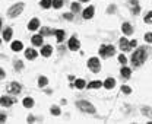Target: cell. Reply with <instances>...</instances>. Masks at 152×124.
<instances>
[{
	"label": "cell",
	"instance_id": "19",
	"mask_svg": "<svg viewBox=\"0 0 152 124\" xmlns=\"http://www.w3.org/2000/svg\"><path fill=\"white\" fill-rule=\"evenodd\" d=\"M102 86V83L100 82V80H97V82H91L89 85H88V88H91V89H98V88H101Z\"/></svg>",
	"mask_w": 152,
	"mask_h": 124
},
{
	"label": "cell",
	"instance_id": "7",
	"mask_svg": "<svg viewBox=\"0 0 152 124\" xmlns=\"http://www.w3.org/2000/svg\"><path fill=\"white\" fill-rule=\"evenodd\" d=\"M69 48H70V50H73V51L79 50V41H78L75 37H72V38H70V41H69Z\"/></svg>",
	"mask_w": 152,
	"mask_h": 124
},
{
	"label": "cell",
	"instance_id": "35",
	"mask_svg": "<svg viewBox=\"0 0 152 124\" xmlns=\"http://www.w3.org/2000/svg\"><path fill=\"white\" fill-rule=\"evenodd\" d=\"M64 18H66L67 20H70L72 19V13H66V15H64Z\"/></svg>",
	"mask_w": 152,
	"mask_h": 124
},
{
	"label": "cell",
	"instance_id": "12",
	"mask_svg": "<svg viewBox=\"0 0 152 124\" xmlns=\"http://www.w3.org/2000/svg\"><path fill=\"white\" fill-rule=\"evenodd\" d=\"M51 51H53V50H51V47H50V45H46L44 48H42V50H41V54H42V56H44V57H50Z\"/></svg>",
	"mask_w": 152,
	"mask_h": 124
},
{
	"label": "cell",
	"instance_id": "25",
	"mask_svg": "<svg viewBox=\"0 0 152 124\" xmlns=\"http://www.w3.org/2000/svg\"><path fill=\"white\" fill-rule=\"evenodd\" d=\"M41 6L44 7V9L51 7V0H42V2H41Z\"/></svg>",
	"mask_w": 152,
	"mask_h": 124
},
{
	"label": "cell",
	"instance_id": "33",
	"mask_svg": "<svg viewBox=\"0 0 152 124\" xmlns=\"http://www.w3.org/2000/svg\"><path fill=\"white\" fill-rule=\"evenodd\" d=\"M136 47V41H129V48H133Z\"/></svg>",
	"mask_w": 152,
	"mask_h": 124
},
{
	"label": "cell",
	"instance_id": "14",
	"mask_svg": "<svg viewBox=\"0 0 152 124\" xmlns=\"http://www.w3.org/2000/svg\"><path fill=\"white\" fill-rule=\"evenodd\" d=\"M38 25H40L38 19H32V20L29 22V25H28V28H29V31H35V29L38 28Z\"/></svg>",
	"mask_w": 152,
	"mask_h": 124
},
{
	"label": "cell",
	"instance_id": "40",
	"mask_svg": "<svg viewBox=\"0 0 152 124\" xmlns=\"http://www.w3.org/2000/svg\"><path fill=\"white\" fill-rule=\"evenodd\" d=\"M0 28H2V20H0Z\"/></svg>",
	"mask_w": 152,
	"mask_h": 124
},
{
	"label": "cell",
	"instance_id": "21",
	"mask_svg": "<svg viewBox=\"0 0 152 124\" xmlns=\"http://www.w3.org/2000/svg\"><path fill=\"white\" fill-rule=\"evenodd\" d=\"M63 5V0H51V6H54L56 9H60Z\"/></svg>",
	"mask_w": 152,
	"mask_h": 124
},
{
	"label": "cell",
	"instance_id": "30",
	"mask_svg": "<svg viewBox=\"0 0 152 124\" xmlns=\"http://www.w3.org/2000/svg\"><path fill=\"white\" fill-rule=\"evenodd\" d=\"M151 18H152V13H151V12H149V13H148V15H146V18H145V22H146V23H151V20H152V19H151Z\"/></svg>",
	"mask_w": 152,
	"mask_h": 124
},
{
	"label": "cell",
	"instance_id": "29",
	"mask_svg": "<svg viewBox=\"0 0 152 124\" xmlns=\"http://www.w3.org/2000/svg\"><path fill=\"white\" fill-rule=\"evenodd\" d=\"M79 9H80V7H79L78 3H73V5H72V10H73V12H79Z\"/></svg>",
	"mask_w": 152,
	"mask_h": 124
},
{
	"label": "cell",
	"instance_id": "10",
	"mask_svg": "<svg viewBox=\"0 0 152 124\" xmlns=\"http://www.w3.org/2000/svg\"><path fill=\"white\" fill-rule=\"evenodd\" d=\"M37 56H38V53L35 51V50H32V48H28V50H27V53H25V57L29 59V60H34Z\"/></svg>",
	"mask_w": 152,
	"mask_h": 124
},
{
	"label": "cell",
	"instance_id": "16",
	"mask_svg": "<svg viewBox=\"0 0 152 124\" xmlns=\"http://www.w3.org/2000/svg\"><path fill=\"white\" fill-rule=\"evenodd\" d=\"M22 42H20V41H15L13 44H12V50H13V51H20V50H22Z\"/></svg>",
	"mask_w": 152,
	"mask_h": 124
},
{
	"label": "cell",
	"instance_id": "36",
	"mask_svg": "<svg viewBox=\"0 0 152 124\" xmlns=\"http://www.w3.org/2000/svg\"><path fill=\"white\" fill-rule=\"evenodd\" d=\"M20 67H22V61H18L16 63V69H20Z\"/></svg>",
	"mask_w": 152,
	"mask_h": 124
},
{
	"label": "cell",
	"instance_id": "37",
	"mask_svg": "<svg viewBox=\"0 0 152 124\" xmlns=\"http://www.w3.org/2000/svg\"><path fill=\"white\" fill-rule=\"evenodd\" d=\"M2 78H5V72L0 69V79H2Z\"/></svg>",
	"mask_w": 152,
	"mask_h": 124
},
{
	"label": "cell",
	"instance_id": "3",
	"mask_svg": "<svg viewBox=\"0 0 152 124\" xmlns=\"http://www.w3.org/2000/svg\"><path fill=\"white\" fill-rule=\"evenodd\" d=\"M114 47L113 45H108V47H105V45H102L101 48H100V53H101V56L102 57H110V56H114Z\"/></svg>",
	"mask_w": 152,
	"mask_h": 124
},
{
	"label": "cell",
	"instance_id": "4",
	"mask_svg": "<svg viewBox=\"0 0 152 124\" xmlns=\"http://www.w3.org/2000/svg\"><path fill=\"white\" fill-rule=\"evenodd\" d=\"M22 9H24V5H22V3L12 6V7L9 9V16H10V18H16L20 12H22Z\"/></svg>",
	"mask_w": 152,
	"mask_h": 124
},
{
	"label": "cell",
	"instance_id": "38",
	"mask_svg": "<svg viewBox=\"0 0 152 124\" xmlns=\"http://www.w3.org/2000/svg\"><path fill=\"white\" fill-rule=\"evenodd\" d=\"M5 120H6V115H3V114H2V115H0V123L5 121Z\"/></svg>",
	"mask_w": 152,
	"mask_h": 124
},
{
	"label": "cell",
	"instance_id": "31",
	"mask_svg": "<svg viewBox=\"0 0 152 124\" xmlns=\"http://www.w3.org/2000/svg\"><path fill=\"white\" fill-rule=\"evenodd\" d=\"M121 91H123L124 93H130V92H132V89H130L129 86H123V88H121Z\"/></svg>",
	"mask_w": 152,
	"mask_h": 124
},
{
	"label": "cell",
	"instance_id": "11",
	"mask_svg": "<svg viewBox=\"0 0 152 124\" xmlns=\"http://www.w3.org/2000/svg\"><path fill=\"white\" fill-rule=\"evenodd\" d=\"M121 29H123V32H124L126 35H130V34L133 32V29H132V25H130V23H123Z\"/></svg>",
	"mask_w": 152,
	"mask_h": 124
},
{
	"label": "cell",
	"instance_id": "34",
	"mask_svg": "<svg viewBox=\"0 0 152 124\" xmlns=\"http://www.w3.org/2000/svg\"><path fill=\"white\" fill-rule=\"evenodd\" d=\"M146 41H148V42H151V41H152V34H151V32H148V34H146Z\"/></svg>",
	"mask_w": 152,
	"mask_h": 124
},
{
	"label": "cell",
	"instance_id": "23",
	"mask_svg": "<svg viewBox=\"0 0 152 124\" xmlns=\"http://www.w3.org/2000/svg\"><path fill=\"white\" fill-rule=\"evenodd\" d=\"M75 86H76L78 89H83V88H85V80H82V79H78V80L75 82Z\"/></svg>",
	"mask_w": 152,
	"mask_h": 124
},
{
	"label": "cell",
	"instance_id": "20",
	"mask_svg": "<svg viewBox=\"0 0 152 124\" xmlns=\"http://www.w3.org/2000/svg\"><path fill=\"white\" fill-rule=\"evenodd\" d=\"M3 38H5L6 41H9V40L12 38V29H10V28H7V29L3 32Z\"/></svg>",
	"mask_w": 152,
	"mask_h": 124
},
{
	"label": "cell",
	"instance_id": "5",
	"mask_svg": "<svg viewBox=\"0 0 152 124\" xmlns=\"http://www.w3.org/2000/svg\"><path fill=\"white\" fill-rule=\"evenodd\" d=\"M88 67L92 70V72H100V60L97 59V57H92V59H89V61H88Z\"/></svg>",
	"mask_w": 152,
	"mask_h": 124
},
{
	"label": "cell",
	"instance_id": "18",
	"mask_svg": "<svg viewBox=\"0 0 152 124\" xmlns=\"http://www.w3.org/2000/svg\"><path fill=\"white\" fill-rule=\"evenodd\" d=\"M24 105H25L27 108H31V107L34 105V99H32V98H25V99H24Z\"/></svg>",
	"mask_w": 152,
	"mask_h": 124
},
{
	"label": "cell",
	"instance_id": "27",
	"mask_svg": "<svg viewBox=\"0 0 152 124\" xmlns=\"http://www.w3.org/2000/svg\"><path fill=\"white\" fill-rule=\"evenodd\" d=\"M51 112H53L54 115H60V110H59V107H53V108H51Z\"/></svg>",
	"mask_w": 152,
	"mask_h": 124
},
{
	"label": "cell",
	"instance_id": "15",
	"mask_svg": "<svg viewBox=\"0 0 152 124\" xmlns=\"http://www.w3.org/2000/svg\"><path fill=\"white\" fill-rule=\"evenodd\" d=\"M120 48L124 50V51H127V50H129V40L121 38V40H120Z\"/></svg>",
	"mask_w": 152,
	"mask_h": 124
},
{
	"label": "cell",
	"instance_id": "17",
	"mask_svg": "<svg viewBox=\"0 0 152 124\" xmlns=\"http://www.w3.org/2000/svg\"><path fill=\"white\" fill-rule=\"evenodd\" d=\"M32 42H34V45H41L42 44V35H34Z\"/></svg>",
	"mask_w": 152,
	"mask_h": 124
},
{
	"label": "cell",
	"instance_id": "13",
	"mask_svg": "<svg viewBox=\"0 0 152 124\" xmlns=\"http://www.w3.org/2000/svg\"><path fill=\"white\" fill-rule=\"evenodd\" d=\"M114 85H116V80H114V79H111V78H108V79L104 82V86H105L107 89H111V88H114Z\"/></svg>",
	"mask_w": 152,
	"mask_h": 124
},
{
	"label": "cell",
	"instance_id": "6",
	"mask_svg": "<svg viewBox=\"0 0 152 124\" xmlns=\"http://www.w3.org/2000/svg\"><path fill=\"white\" fill-rule=\"evenodd\" d=\"M13 102H15V99H12L9 96H2L0 98V104H2L3 107H10Z\"/></svg>",
	"mask_w": 152,
	"mask_h": 124
},
{
	"label": "cell",
	"instance_id": "22",
	"mask_svg": "<svg viewBox=\"0 0 152 124\" xmlns=\"http://www.w3.org/2000/svg\"><path fill=\"white\" fill-rule=\"evenodd\" d=\"M130 73H132V72H130V69H127V67H123L121 69V76L123 78H130Z\"/></svg>",
	"mask_w": 152,
	"mask_h": 124
},
{
	"label": "cell",
	"instance_id": "32",
	"mask_svg": "<svg viewBox=\"0 0 152 124\" xmlns=\"http://www.w3.org/2000/svg\"><path fill=\"white\" fill-rule=\"evenodd\" d=\"M119 60H120V63H123V64H126V61H127V59H126V57H124L123 54H121V56L119 57Z\"/></svg>",
	"mask_w": 152,
	"mask_h": 124
},
{
	"label": "cell",
	"instance_id": "8",
	"mask_svg": "<svg viewBox=\"0 0 152 124\" xmlns=\"http://www.w3.org/2000/svg\"><path fill=\"white\" fill-rule=\"evenodd\" d=\"M9 92H10V93H19V92H20V85L16 83V82L10 83V86H9Z\"/></svg>",
	"mask_w": 152,
	"mask_h": 124
},
{
	"label": "cell",
	"instance_id": "2",
	"mask_svg": "<svg viewBox=\"0 0 152 124\" xmlns=\"http://www.w3.org/2000/svg\"><path fill=\"white\" fill-rule=\"evenodd\" d=\"M78 107H79L82 111H85V112H89V114H94V112H95V108H94L88 101H79V102H78Z\"/></svg>",
	"mask_w": 152,
	"mask_h": 124
},
{
	"label": "cell",
	"instance_id": "28",
	"mask_svg": "<svg viewBox=\"0 0 152 124\" xmlns=\"http://www.w3.org/2000/svg\"><path fill=\"white\" fill-rule=\"evenodd\" d=\"M41 35L44 37V35H50V31H48V28H42V31H41Z\"/></svg>",
	"mask_w": 152,
	"mask_h": 124
},
{
	"label": "cell",
	"instance_id": "26",
	"mask_svg": "<svg viewBox=\"0 0 152 124\" xmlns=\"http://www.w3.org/2000/svg\"><path fill=\"white\" fill-rule=\"evenodd\" d=\"M38 83H40V86H46V85H47V78L41 76V78L38 79Z\"/></svg>",
	"mask_w": 152,
	"mask_h": 124
},
{
	"label": "cell",
	"instance_id": "9",
	"mask_svg": "<svg viewBox=\"0 0 152 124\" xmlns=\"http://www.w3.org/2000/svg\"><path fill=\"white\" fill-rule=\"evenodd\" d=\"M92 16H94V7H92V6L86 7V9L83 10V18H85V19H91Z\"/></svg>",
	"mask_w": 152,
	"mask_h": 124
},
{
	"label": "cell",
	"instance_id": "24",
	"mask_svg": "<svg viewBox=\"0 0 152 124\" xmlns=\"http://www.w3.org/2000/svg\"><path fill=\"white\" fill-rule=\"evenodd\" d=\"M54 34H56V37H57V41H59V42H61V41H63V38H64V32H63V31H56Z\"/></svg>",
	"mask_w": 152,
	"mask_h": 124
},
{
	"label": "cell",
	"instance_id": "1",
	"mask_svg": "<svg viewBox=\"0 0 152 124\" xmlns=\"http://www.w3.org/2000/svg\"><path fill=\"white\" fill-rule=\"evenodd\" d=\"M146 48L145 47H140V48H138L136 51L133 53V57H132V61H133V64L135 66H140V64H143V61L146 60Z\"/></svg>",
	"mask_w": 152,
	"mask_h": 124
},
{
	"label": "cell",
	"instance_id": "39",
	"mask_svg": "<svg viewBox=\"0 0 152 124\" xmlns=\"http://www.w3.org/2000/svg\"><path fill=\"white\" fill-rule=\"evenodd\" d=\"M80 2H88V0H80Z\"/></svg>",
	"mask_w": 152,
	"mask_h": 124
}]
</instances>
